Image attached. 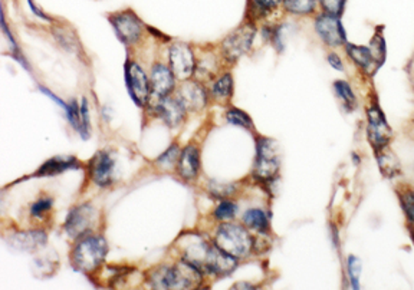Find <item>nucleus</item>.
Here are the masks:
<instances>
[{"mask_svg": "<svg viewBox=\"0 0 414 290\" xmlns=\"http://www.w3.org/2000/svg\"><path fill=\"white\" fill-rule=\"evenodd\" d=\"M178 98L189 111H202L207 104V95L202 85L197 82H186L178 89Z\"/></svg>", "mask_w": 414, "mask_h": 290, "instance_id": "obj_14", "label": "nucleus"}, {"mask_svg": "<svg viewBox=\"0 0 414 290\" xmlns=\"http://www.w3.org/2000/svg\"><path fill=\"white\" fill-rule=\"evenodd\" d=\"M403 204H404L407 216L410 217L411 221H414V195L413 192H407L403 199Z\"/></svg>", "mask_w": 414, "mask_h": 290, "instance_id": "obj_34", "label": "nucleus"}, {"mask_svg": "<svg viewBox=\"0 0 414 290\" xmlns=\"http://www.w3.org/2000/svg\"><path fill=\"white\" fill-rule=\"evenodd\" d=\"M252 2L255 4L256 8L262 9V11H269L272 8H275L276 5H278L281 0H252Z\"/></svg>", "mask_w": 414, "mask_h": 290, "instance_id": "obj_35", "label": "nucleus"}, {"mask_svg": "<svg viewBox=\"0 0 414 290\" xmlns=\"http://www.w3.org/2000/svg\"><path fill=\"white\" fill-rule=\"evenodd\" d=\"M334 88H335L337 95L340 96V100H341V101L344 103V105L347 107V110H348V111H352V110L355 108V105H357V100H355L354 92H352V89L350 88V85H348L347 82H344V81H337V82L334 83Z\"/></svg>", "mask_w": 414, "mask_h": 290, "instance_id": "obj_23", "label": "nucleus"}, {"mask_svg": "<svg viewBox=\"0 0 414 290\" xmlns=\"http://www.w3.org/2000/svg\"><path fill=\"white\" fill-rule=\"evenodd\" d=\"M328 61H330V65H331L334 69H338V71H343V69H344L343 62H341V59L338 58V55L331 54V55L328 57Z\"/></svg>", "mask_w": 414, "mask_h": 290, "instance_id": "obj_37", "label": "nucleus"}, {"mask_svg": "<svg viewBox=\"0 0 414 290\" xmlns=\"http://www.w3.org/2000/svg\"><path fill=\"white\" fill-rule=\"evenodd\" d=\"M154 110L157 111L160 118L171 128H176L183 122L188 111L178 96H161V98H159Z\"/></svg>", "mask_w": 414, "mask_h": 290, "instance_id": "obj_12", "label": "nucleus"}, {"mask_svg": "<svg viewBox=\"0 0 414 290\" xmlns=\"http://www.w3.org/2000/svg\"><path fill=\"white\" fill-rule=\"evenodd\" d=\"M236 211H238V206H236L234 202L224 200V202H222V203L216 207L214 216H216V219H219V220H230V219H234V217H235Z\"/></svg>", "mask_w": 414, "mask_h": 290, "instance_id": "obj_26", "label": "nucleus"}, {"mask_svg": "<svg viewBox=\"0 0 414 290\" xmlns=\"http://www.w3.org/2000/svg\"><path fill=\"white\" fill-rule=\"evenodd\" d=\"M255 29L252 26H242L223 40V54L227 61H238L245 55L253 42Z\"/></svg>", "mask_w": 414, "mask_h": 290, "instance_id": "obj_9", "label": "nucleus"}, {"mask_svg": "<svg viewBox=\"0 0 414 290\" xmlns=\"http://www.w3.org/2000/svg\"><path fill=\"white\" fill-rule=\"evenodd\" d=\"M46 243V234L42 231H28L15 234L11 238V245L13 249H19L23 252L35 250Z\"/></svg>", "mask_w": 414, "mask_h": 290, "instance_id": "obj_19", "label": "nucleus"}, {"mask_svg": "<svg viewBox=\"0 0 414 290\" xmlns=\"http://www.w3.org/2000/svg\"><path fill=\"white\" fill-rule=\"evenodd\" d=\"M226 117H227V121L230 124L239 125V127H243V128H252L251 118L245 112H242L241 110H236V108L229 110L227 114H226Z\"/></svg>", "mask_w": 414, "mask_h": 290, "instance_id": "obj_28", "label": "nucleus"}, {"mask_svg": "<svg viewBox=\"0 0 414 290\" xmlns=\"http://www.w3.org/2000/svg\"><path fill=\"white\" fill-rule=\"evenodd\" d=\"M216 246L236 259L248 256L252 249V237L245 227L234 223H224L217 228Z\"/></svg>", "mask_w": 414, "mask_h": 290, "instance_id": "obj_4", "label": "nucleus"}, {"mask_svg": "<svg viewBox=\"0 0 414 290\" xmlns=\"http://www.w3.org/2000/svg\"><path fill=\"white\" fill-rule=\"evenodd\" d=\"M178 174L184 180H193L199 174L200 168V154L199 149L195 145H188L180 154L178 163H177Z\"/></svg>", "mask_w": 414, "mask_h": 290, "instance_id": "obj_16", "label": "nucleus"}, {"mask_svg": "<svg viewBox=\"0 0 414 290\" xmlns=\"http://www.w3.org/2000/svg\"><path fill=\"white\" fill-rule=\"evenodd\" d=\"M280 170V160L276 154L275 141L260 138L258 139V157L255 174L262 180H270Z\"/></svg>", "mask_w": 414, "mask_h": 290, "instance_id": "obj_6", "label": "nucleus"}, {"mask_svg": "<svg viewBox=\"0 0 414 290\" xmlns=\"http://www.w3.org/2000/svg\"><path fill=\"white\" fill-rule=\"evenodd\" d=\"M97 219V211L91 204H81L74 207L65 221V230L71 237H81L88 233Z\"/></svg>", "mask_w": 414, "mask_h": 290, "instance_id": "obj_8", "label": "nucleus"}, {"mask_svg": "<svg viewBox=\"0 0 414 290\" xmlns=\"http://www.w3.org/2000/svg\"><path fill=\"white\" fill-rule=\"evenodd\" d=\"M79 135L84 139H88L91 135V122H89V111H88V103L84 98L81 105V132Z\"/></svg>", "mask_w": 414, "mask_h": 290, "instance_id": "obj_29", "label": "nucleus"}, {"mask_svg": "<svg viewBox=\"0 0 414 290\" xmlns=\"http://www.w3.org/2000/svg\"><path fill=\"white\" fill-rule=\"evenodd\" d=\"M115 163L107 151H98L89 161V174L100 187H108L114 180Z\"/></svg>", "mask_w": 414, "mask_h": 290, "instance_id": "obj_13", "label": "nucleus"}, {"mask_svg": "<svg viewBox=\"0 0 414 290\" xmlns=\"http://www.w3.org/2000/svg\"><path fill=\"white\" fill-rule=\"evenodd\" d=\"M195 55L188 43L177 42L170 47V68L176 78L189 79L195 72Z\"/></svg>", "mask_w": 414, "mask_h": 290, "instance_id": "obj_7", "label": "nucleus"}, {"mask_svg": "<svg viewBox=\"0 0 414 290\" xmlns=\"http://www.w3.org/2000/svg\"><path fill=\"white\" fill-rule=\"evenodd\" d=\"M348 272L351 276L352 287L357 289L358 287V277H360V272H361V263L354 256H350V259H348Z\"/></svg>", "mask_w": 414, "mask_h": 290, "instance_id": "obj_33", "label": "nucleus"}, {"mask_svg": "<svg viewBox=\"0 0 414 290\" xmlns=\"http://www.w3.org/2000/svg\"><path fill=\"white\" fill-rule=\"evenodd\" d=\"M232 88H234L232 75L226 74L213 85L212 91L216 98H227V96L232 93Z\"/></svg>", "mask_w": 414, "mask_h": 290, "instance_id": "obj_24", "label": "nucleus"}, {"mask_svg": "<svg viewBox=\"0 0 414 290\" xmlns=\"http://www.w3.org/2000/svg\"><path fill=\"white\" fill-rule=\"evenodd\" d=\"M180 154L181 153L178 151L177 145H171V147L164 154H161V157L157 158V164L161 168H164V170H170V168H173L178 163Z\"/></svg>", "mask_w": 414, "mask_h": 290, "instance_id": "obj_25", "label": "nucleus"}, {"mask_svg": "<svg viewBox=\"0 0 414 290\" xmlns=\"http://www.w3.org/2000/svg\"><path fill=\"white\" fill-rule=\"evenodd\" d=\"M183 260L196 267L200 273L227 276L238 265L236 257L224 253L217 246L209 245L200 236L184 237Z\"/></svg>", "mask_w": 414, "mask_h": 290, "instance_id": "obj_1", "label": "nucleus"}, {"mask_svg": "<svg viewBox=\"0 0 414 290\" xmlns=\"http://www.w3.org/2000/svg\"><path fill=\"white\" fill-rule=\"evenodd\" d=\"M174 88V74L171 68L163 64H156L151 69V91L157 98L167 96Z\"/></svg>", "mask_w": 414, "mask_h": 290, "instance_id": "obj_17", "label": "nucleus"}, {"mask_svg": "<svg viewBox=\"0 0 414 290\" xmlns=\"http://www.w3.org/2000/svg\"><path fill=\"white\" fill-rule=\"evenodd\" d=\"M368 134H370V139L373 142L374 147H384V145L389 142L391 138V129L387 125L381 111L379 108H372L368 111Z\"/></svg>", "mask_w": 414, "mask_h": 290, "instance_id": "obj_15", "label": "nucleus"}, {"mask_svg": "<svg viewBox=\"0 0 414 290\" xmlns=\"http://www.w3.org/2000/svg\"><path fill=\"white\" fill-rule=\"evenodd\" d=\"M111 23L121 42L131 45L140 40L143 35V23L134 13L124 12L113 16Z\"/></svg>", "mask_w": 414, "mask_h": 290, "instance_id": "obj_10", "label": "nucleus"}, {"mask_svg": "<svg viewBox=\"0 0 414 290\" xmlns=\"http://www.w3.org/2000/svg\"><path fill=\"white\" fill-rule=\"evenodd\" d=\"M348 55L354 59L355 64H358L362 68H368L373 62V51L370 47L365 46H355V45H347Z\"/></svg>", "mask_w": 414, "mask_h": 290, "instance_id": "obj_21", "label": "nucleus"}, {"mask_svg": "<svg viewBox=\"0 0 414 290\" xmlns=\"http://www.w3.org/2000/svg\"><path fill=\"white\" fill-rule=\"evenodd\" d=\"M200 272L189 263L174 267H159L150 274V286L154 289H189L200 279Z\"/></svg>", "mask_w": 414, "mask_h": 290, "instance_id": "obj_2", "label": "nucleus"}, {"mask_svg": "<svg viewBox=\"0 0 414 290\" xmlns=\"http://www.w3.org/2000/svg\"><path fill=\"white\" fill-rule=\"evenodd\" d=\"M245 224L259 233H265L269 228V219L260 209H251L243 216Z\"/></svg>", "mask_w": 414, "mask_h": 290, "instance_id": "obj_20", "label": "nucleus"}, {"mask_svg": "<svg viewBox=\"0 0 414 290\" xmlns=\"http://www.w3.org/2000/svg\"><path fill=\"white\" fill-rule=\"evenodd\" d=\"M51 207H52V200H51V199H40V200H38V202L32 206V209H30V214H32L33 217H40V216H43L45 213H48V211L51 210Z\"/></svg>", "mask_w": 414, "mask_h": 290, "instance_id": "obj_32", "label": "nucleus"}, {"mask_svg": "<svg viewBox=\"0 0 414 290\" xmlns=\"http://www.w3.org/2000/svg\"><path fill=\"white\" fill-rule=\"evenodd\" d=\"M28 2H29V6H30L32 12H33L36 16H39L40 19H46V21H50V18H48V16H46V15L42 12V11H39V9L35 6V4L32 2V0H28Z\"/></svg>", "mask_w": 414, "mask_h": 290, "instance_id": "obj_38", "label": "nucleus"}, {"mask_svg": "<svg viewBox=\"0 0 414 290\" xmlns=\"http://www.w3.org/2000/svg\"><path fill=\"white\" fill-rule=\"evenodd\" d=\"M235 287H236V289H253L252 284H245V283H239V284H236Z\"/></svg>", "mask_w": 414, "mask_h": 290, "instance_id": "obj_39", "label": "nucleus"}, {"mask_svg": "<svg viewBox=\"0 0 414 290\" xmlns=\"http://www.w3.org/2000/svg\"><path fill=\"white\" fill-rule=\"evenodd\" d=\"M315 28L322 40L330 46H338L347 40V33L343 28L340 16L322 13L316 18Z\"/></svg>", "mask_w": 414, "mask_h": 290, "instance_id": "obj_11", "label": "nucleus"}, {"mask_svg": "<svg viewBox=\"0 0 414 290\" xmlns=\"http://www.w3.org/2000/svg\"><path fill=\"white\" fill-rule=\"evenodd\" d=\"M209 190H210L212 195H214L219 199L229 197L235 191L234 185H230V184H217V182H212L210 187H209Z\"/></svg>", "mask_w": 414, "mask_h": 290, "instance_id": "obj_31", "label": "nucleus"}, {"mask_svg": "<svg viewBox=\"0 0 414 290\" xmlns=\"http://www.w3.org/2000/svg\"><path fill=\"white\" fill-rule=\"evenodd\" d=\"M67 115H68V121L71 122V125L78 132H81V107H78V103L76 101H72L71 103V105L68 107Z\"/></svg>", "mask_w": 414, "mask_h": 290, "instance_id": "obj_30", "label": "nucleus"}, {"mask_svg": "<svg viewBox=\"0 0 414 290\" xmlns=\"http://www.w3.org/2000/svg\"><path fill=\"white\" fill-rule=\"evenodd\" d=\"M321 8L326 11V13L334 15V16H341L345 9L347 0H318Z\"/></svg>", "mask_w": 414, "mask_h": 290, "instance_id": "obj_27", "label": "nucleus"}, {"mask_svg": "<svg viewBox=\"0 0 414 290\" xmlns=\"http://www.w3.org/2000/svg\"><path fill=\"white\" fill-rule=\"evenodd\" d=\"M79 161L72 156H58L40 166V168L36 171L38 177H54L58 174H62L68 170H76L79 168Z\"/></svg>", "mask_w": 414, "mask_h": 290, "instance_id": "obj_18", "label": "nucleus"}, {"mask_svg": "<svg viewBox=\"0 0 414 290\" xmlns=\"http://www.w3.org/2000/svg\"><path fill=\"white\" fill-rule=\"evenodd\" d=\"M107 252L108 246L104 237L86 236L72 252V266L79 272L96 270L104 262Z\"/></svg>", "mask_w": 414, "mask_h": 290, "instance_id": "obj_3", "label": "nucleus"}, {"mask_svg": "<svg viewBox=\"0 0 414 290\" xmlns=\"http://www.w3.org/2000/svg\"><path fill=\"white\" fill-rule=\"evenodd\" d=\"M125 83L131 100L135 103V105L142 108L147 107L150 101L151 88L149 78L140 65L135 62H128L125 65Z\"/></svg>", "mask_w": 414, "mask_h": 290, "instance_id": "obj_5", "label": "nucleus"}, {"mask_svg": "<svg viewBox=\"0 0 414 290\" xmlns=\"http://www.w3.org/2000/svg\"><path fill=\"white\" fill-rule=\"evenodd\" d=\"M40 91H42V92H43V93H45V95H48V96H50V98H51V100H54V101H55V103H57V104H59V105H61V108H62V110H65V111H68V105H67V104H65V103H64V101H62V100H59V98H58V96H57V95H54V93H52V92H51V91H50V89H46V88H43V86H40Z\"/></svg>", "mask_w": 414, "mask_h": 290, "instance_id": "obj_36", "label": "nucleus"}, {"mask_svg": "<svg viewBox=\"0 0 414 290\" xmlns=\"http://www.w3.org/2000/svg\"><path fill=\"white\" fill-rule=\"evenodd\" d=\"M288 12L295 15H309L315 11L318 0H282Z\"/></svg>", "mask_w": 414, "mask_h": 290, "instance_id": "obj_22", "label": "nucleus"}]
</instances>
